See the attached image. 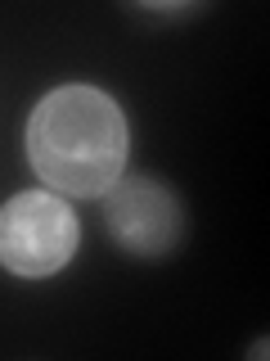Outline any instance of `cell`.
<instances>
[{"label":"cell","mask_w":270,"mask_h":361,"mask_svg":"<svg viewBox=\"0 0 270 361\" xmlns=\"http://www.w3.org/2000/svg\"><path fill=\"white\" fill-rule=\"evenodd\" d=\"M104 226L117 240V248H127L131 257H162L176 248L180 231H185V212L162 180L127 176L108 190Z\"/></svg>","instance_id":"cell-3"},{"label":"cell","mask_w":270,"mask_h":361,"mask_svg":"<svg viewBox=\"0 0 270 361\" xmlns=\"http://www.w3.org/2000/svg\"><path fill=\"white\" fill-rule=\"evenodd\" d=\"M27 158L59 195L99 199L127 167V118L99 86H59L27 118Z\"/></svg>","instance_id":"cell-1"},{"label":"cell","mask_w":270,"mask_h":361,"mask_svg":"<svg viewBox=\"0 0 270 361\" xmlns=\"http://www.w3.org/2000/svg\"><path fill=\"white\" fill-rule=\"evenodd\" d=\"M82 226L59 195L22 190L0 208V267L22 280H45L77 253Z\"/></svg>","instance_id":"cell-2"}]
</instances>
